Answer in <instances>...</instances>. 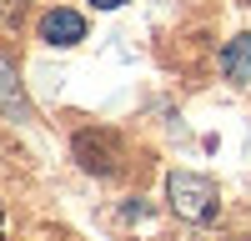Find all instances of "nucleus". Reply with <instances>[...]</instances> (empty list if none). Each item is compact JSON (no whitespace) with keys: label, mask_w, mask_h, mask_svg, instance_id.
Segmentation results:
<instances>
[{"label":"nucleus","mask_w":251,"mask_h":241,"mask_svg":"<svg viewBox=\"0 0 251 241\" xmlns=\"http://www.w3.org/2000/svg\"><path fill=\"white\" fill-rule=\"evenodd\" d=\"M96 10H116V5H126V0H91Z\"/></svg>","instance_id":"nucleus-7"},{"label":"nucleus","mask_w":251,"mask_h":241,"mask_svg":"<svg viewBox=\"0 0 251 241\" xmlns=\"http://www.w3.org/2000/svg\"><path fill=\"white\" fill-rule=\"evenodd\" d=\"M0 236H5V211H0Z\"/></svg>","instance_id":"nucleus-8"},{"label":"nucleus","mask_w":251,"mask_h":241,"mask_svg":"<svg viewBox=\"0 0 251 241\" xmlns=\"http://www.w3.org/2000/svg\"><path fill=\"white\" fill-rule=\"evenodd\" d=\"M40 35H46L50 46H75V40H86V20L75 10H50L40 20Z\"/></svg>","instance_id":"nucleus-3"},{"label":"nucleus","mask_w":251,"mask_h":241,"mask_svg":"<svg viewBox=\"0 0 251 241\" xmlns=\"http://www.w3.org/2000/svg\"><path fill=\"white\" fill-rule=\"evenodd\" d=\"M75 161L96 176H111L121 166V136L116 131H80L75 136Z\"/></svg>","instance_id":"nucleus-2"},{"label":"nucleus","mask_w":251,"mask_h":241,"mask_svg":"<svg viewBox=\"0 0 251 241\" xmlns=\"http://www.w3.org/2000/svg\"><path fill=\"white\" fill-rule=\"evenodd\" d=\"M0 111H10V116H30V100L25 91H20V75L0 60Z\"/></svg>","instance_id":"nucleus-4"},{"label":"nucleus","mask_w":251,"mask_h":241,"mask_svg":"<svg viewBox=\"0 0 251 241\" xmlns=\"http://www.w3.org/2000/svg\"><path fill=\"white\" fill-rule=\"evenodd\" d=\"M166 196H171V211L186 216V221H196V226L216 221V211H221L216 186L206 176H196V171H171L166 176Z\"/></svg>","instance_id":"nucleus-1"},{"label":"nucleus","mask_w":251,"mask_h":241,"mask_svg":"<svg viewBox=\"0 0 251 241\" xmlns=\"http://www.w3.org/2000/svg\"><path fill=\"white\" fill-rule=\"evenodd\" d=\"M221 66H226V75H231V80H246V75H251V35H236L231 46H226Z\"/></svg>","instance_id":"nucleus-5"},{"label":"nucleus","mask_w":251,"mask_h":241,"mask_svg":"<svg viewBox=\"0 0 251 241\" xmlns=\"http://www.w3.org/2000/svg\"><path fill=\"white\" fill-rule=\"evenodd\" d=\"M20 10L25 0H0V25H20Z\"/></svg>","instance_id":"nucleus-6"}]
</instances>
